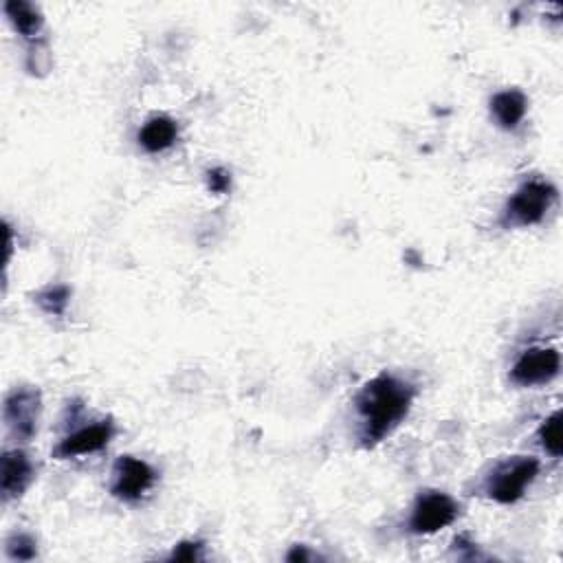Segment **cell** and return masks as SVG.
Masks as SVG:
<instances>
[{
    "label": "cell",
    "mask_w": 563,
    "mask_h": 563,
    "mask_svg": "<svg viewBox=\"0 0 563 563\" xmlns=\"http://www.w3.org/2000/svg\"><path fill=\"white\" fill-rule=\"evenodd\" d=\"M412 401V385L392 377V374H381V377L363 385L355 399L363 423V445L374 447L385 436H390L401 425L403 418L410 414Z\"/></svg>",
    "instance_id": "obj_1"
},
{
    "label": "cell",
    "mask_w": 563,
    "mask_h": 563,
    "mask_svg": "<svg viewBox=\"0 0 563 563\" xmlns=\"http://www.w3.org/2000/svg\"><path fill=\"white\" fill-rule=\"evenodd\" d=\"M539 476V460L531 456L506 458L484 480V493L498 504H515Z\"/></svg>",
    "instance_id": "obj_2"
},
{
    "label": "cell",
    "mask_w": 563,
    "mask_h": 563,
    "mask_svg": "<svg viewBox=\"0 0 563 563\" xmlns=\"http://www.w3.org/2000/svg\"><path fill=\"white\" fill-rule=\"evenodd\" d=\"M557 201V190L553 183L542 179L526 181L520 190H517L511 201L506 203L504 216L506 223L513 227H528L542 223L548 209Z\"/></svg>",
    "instance_id": "obj_3"
},
{
    "label": "cell",
    "mask_w": 563,
    "mask_h": 563,
    "mask_svg": "<svg viewBox=\"0 0 563 563\" xmlns=\"http://www.w3.org/2000/svg\"><path fill=\"white\" fill-rule=\"evenodd\" d=\"M460 506L443 491H425L416 498L410 528L416 535H434L456 522Z\"/></svg>",
    "instance_id": "obj_4"
},
{
    "label": "cell",
    "mask_w": 563,
    "mask_h": 563,
    "mask_svg": "<svg viewBox=\"0 0 563 563\" xmlns=\"http://www.w3.org/2000/svg\"><path fill=\"white\" fill-rule=\"evenodd\" d=\"M40 392L33 388H16L5 399V425L18 443H27L38 432Z\"/></svg>",
    "instance_id": "obj_5"
},
{
    "label": "cell",
    "mask_w": 563,
    "mask_h": 563,
    "mask_svg": "<svg viewBox=\"0 0 563 563\" xmlns=\"http://www.w3.org/2000/svg\"><path fill=\"white\" fill-rule=\"evenodd\" d=\"M154 482H157V471L146 460H139L135 456H121L115 462L110 493L124 502H137L154 487Z\"/></svg>",
    "instance_id": "obj_6"
},
{
    "label": "cell",
    "mask_w": 563,
    "mask_h": 563,
    "mask_svg": "<svg viewBox=\"0 0 563 563\" xmlns=\"http://www.w3.org/2000/svg\"><path fill=\"white\" fill-rule=\"evenodd\" d=\"M561 370V357L555 348H531L515 361L511 370V379L524 388L544 385L553 381Z\"/></svg>",
    "instance_id": "obj_7"
},
{
    "label": "cell",
    "mask_w": 563,
    "mask_h": 563,
    "mask_svg": "<svg viewBox=\"0 0 563 563\" xmlns=\"http://www.w3.org/2000/svg\"><path fill=\"white\" fill-rule=\"evenodd\" d=\"M113 434L115 427L110 421H99L95 425L82 427L80 432L66 436L62 443L55 447V456L64 460V458L95 454V451H102L110 443Z\"/></svg>",
    "instance_id": "obj_8"
},
{
    "label": "cell",
    "mask_w": 563,
    "mask_h": 563,
    "mask_svg": "<svg viewBox=\"0 0 563 563\" xmlns=\"http://www.w3.org/2000/svg\"><path fill=\"white\" fill-rule=\"evenodd\" d=\"M33 462L20 449H9L3 454V478H0V491L5 502L20 498L29 489L33 480Z\"/></svg>",
    "instance_id": "obj_9"
},
{
    "label": "cell",
    "mask_w": 563,
    "mask_h": 563,
    "mask_svg": "<svg viewBox=\"0 0 563 563\" xmlns=\"http://www.w3.org/2000/svg\"><path fill=\"white\" fill-rule=\"evenodd\" d=\"M526 110L528 99L517 88H509V91H502L491 99V115L506 130H515L520 126L526 117Z\"/></svg>",
    "instance_id": "obj_10"
},
{
    "label": "cell",
    "mask_w": 563,
    "mask_h": 563,
    "mask_svg": "<svg viewBox=\"0 0 563 563\" xmlns=\"http://www.w3.org/2000/svg\"><path fill=\"white\" fill-rule=\"evenodd\" d=\"M176 137H179V126H176V121L165 115H157L148 119L139 130V146L146 152L157 154L172 148Z\"/></svg>",
    "instance_id": "obj_11"
},
{
    "label": "cell",
    "mask_w": 563,
    "mask_h": 563,
    "mask_svg": "<svg viewBox=\"0 0 563 563\" xmlns=\"http://www.w3.org/2000/svg\"><path fill=\"white\" fill-rule=\"evenodd\" d=\"M3 11L7 20L11 22L22 38H38L42 31V14L38 11L36 5L25 3V0H7L3 5Z\"/></svg>",
    "instance_id": "obj_12"
},
{
    "label": "cell",
    "mask_w": 563,
    "mask_h": 563,
    "mask_svg": "<svg viewBox=\"0 0 563 563\" xmlns=\"http://www.w3.org/2000/svg\"><path fill=\"white\" fill-rule=\"evenodd\" d=\"M539 440H542V447L550 456H561V412H555L553 416L546 418L542 429H539Z\"/></svg>",
    "instance_id": "obj_13"
},
{
    "label": "cell",
    "mask_w": 563,
    "mask_h": 563,
    "mask_svg": "<svg viewBox=\"0 0 563 563\" xmlns=\"http://www.w3.org/2000/svg\"><path fill=\"white\" fill-rule=\"evenodd\" d=\"M9 559L16 561H29L36 557V539L31 535H14L7 544Z\"/></svg>",
    "instance_id": "obj_14"
},
{
    "label": "cell",
    "mask_w": 563,
    "mask_h": 563,
    "mask_svg": "<svg viewBox=\"0 0 563 563\" xmlns=\"http://www.w3.org/2000/svg\"><path fill=\"white\" fill-rule=\"evenodd\" d=\"M38 302L42 304V308L47 313L60 315L64 311V306L69 304V289H64V286H55V289L42 293Z\"/></svg>",
    "instance_id": "obj_15"
},
{
    "label": "cell",
    "mask_w": 563,
    "mask_h": 563,
    "mask_svg": "<svg viewBox=\"0 0 563 563\" xmlns=\"http://www.w3.org/2000/svg\"><path fill=\"white\" fill-rule=\"evenodd\" d=\"M201 550H203V544H198V542H183L174 548V553L170 555L172 561H198L203 555H201Z\"/></svg>",
    "instance_id": "obj_16"
},
{
    "label": "cell",
    "mask_w": 563,
    "mask_h": 563,
    "mask_svg": "<svg viewBox=\"0 0 563 563\" xmlns=\"http://www.w3.org/2000/svg\"><path fill=\"white\" fill-rule=\"evenodd\" d=\"M207 183H209V190L216 192V194H225L231 185V176L227 170L223 168H216L212 172H207Z\"/></svg>",
    "instance_id": "obj_17"
},
{
    "label": "cell",
    "mask_w": 563,
    "mask_h": 563,
    "mask_svg": "<svg viewBox=\"0 0 563 563\" xmlns=\"http://www.w3.org/2000/svg\"><path fill=\"white\" fill-rule=\"evenodd\" d=\"M286 559H289V561H308V559H311V555L306 553L304 546H295L291 553L286 555Z\"/></svg>",
    "instance_id": "obj_18"
}]
</instances>
